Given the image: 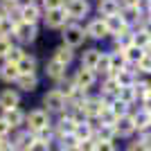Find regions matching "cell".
Masks as SVG:
<instances>
[{
    "instance_id": "cell-20",
    "label": "cell",
    "mask_w": 151,
    "mask_h": 151,
    "mask_svg": "<svg viewBox=\"0 0 151 151\" xmlns=\"http://www.w3.org/2000/svg\"><path fill=\"white\" fill-rule=\"evenodd\" d=\"M34 140H36V138L29 135V133H20L18 138H16V142H14V147H16V149H25L27 151L32 145H34Z\"/></svg>"
},
{
    "instance_id": "cell-41",
    "label": "cell",
    "mask_w": 151,
    "mask_h": 151,
    "mask_svg": "<svg viewBox=\"0 0 151 151\" xmlns=\"http://www.w3.org/2000/svg\"><path fill=\"white\" fill-rule=\"evenodd\" d=\"M45 7H47V9H61L63 0H45Z\"/></svg>"
},
{
    "instance_id": "cell-21",
    "label": "cell",
    "mask_w": 151,
    "mask_h": 151,
    "mask_svg": "<svg viewBox=\"0 0 151 151\" xmlns=\"http://www.w3.org/2000/svg\"><path fill=\"white\" fill-rule=\"evenodd\" d=\"M117 99H122L124 104L135 99V86H120V93H117Z\"/></svg>"
},
{
    "instance_id": "cell-45",
    "label": "cell",
    "mask_w": 151,
    "mask_h": 151,
    "mask_svg": "<svg viewBox=\"0 0 151 151\" xmlns=\"http://www.w3.org/2000/svg\"><path fill=\"white\" fill-rule=\"evenodd\" d=\"M145 106H147V113H151V95L145 97Z\"/></svg>"
},
{
    "instance_id": "cell-24",
    "label": "cell",
    "mask_w": 151,
    "mask_h": 151,
    "mask_svg": "<svg viewBox=\"0 0 151 151\" xmlns=\"http://www.w3.org/2000/svg\"><path fill=\"white\" fill-rule=\"evenodd\" d=\"M133 124H135V129H147V126L151 124V113H147V111L138 113L133 117Z\"/></svg>"
},
{
    "instance_id": "cell-4",
    "label": "cell",
    "mask_w": 151,
    "mask_h": 151,
    "mask_svg": "<svg viewBox=\"0 0 151 151\" xmlns=\"http://www.w3.org/2000/svg\"><path fill=\"white\" fill-rule=\"evenodd\" d=\"M65 18H68V14H65V9H47V16H45V23L50 27H61L63 23H65Z\"/></svg>"
},
{
    "instance_id": "cell-23",
    "label": "cell",
    "mask_w": 151,
    "mask_h": 151,
    "mask_svg": "<svg viewBox=\"0 0 151 151\" xmlns=\"http://www.w3.org/2000/svg\"><path fill=\"white\" fill-rule=\"evenodd\" d=\"M18 86L23 90H34V86H36V77L34 75H18Z\"/></svg>"
},
{
    "instance_id": "cell-8",
    "label": "cell",
    "mask_w": 151,
    "mask_h": 151,
    "mask_svg": "<svg viewBox=\"0 0 151 151\" xmlns=\"http://www.w3.org/2000/svg\"><path fill=\"white\" fill-rule=\"evenodd\" d=\"M14 32L18 34L20 41H32V38L36 36V27L32 25V23H23V20L16 25V29H14Z\"/></svg>"
},
{
    "instance_id": "cell-30",
    "label": "cell",
    "mask_w": 151,
    "mask_h": 151,
    "mask_svg": "<svg viewBox=\"0 0 151 151\" xmlns=\"http://www.w3.org/2000/svg\"><path fill=\"white\" fill-rule=\"evenodd\" d=\"M25 57L23 54V50H18V47H12L9 50V54H7V61H9V65H18V61Z\"/></svg>"
},
{
    "instance_id": "cell-7",
    "label": "cell",
    "mask_w": 151,
    "mask_h": 151,
    "mask_svg": "<svg viewBox=\"0 0 151 151\" xmlns=\"http://www.w3.org/2000/svg\"><path fill=\"white\" fill-rule=\"evenodd\" d=\"M115 131L122 133V135H129V133H133V131H135L133 117H129V115H122V117H117V120H115Z\"/></svg>"
},
{
    "instance_id": "cell-38",
    "label": "cell",
    "mask_w": 151,
    "mask_h": 151,
    "mask_svg": "<svg viewBox=\"0 0 151 151\" xmlns=\"http://www.w3.org/2000/svg\"><path fill=\"white\" fill-rule=\"evenodd\" d=\"M104 90H106V93H120V83H117V79H108Z\"/></svg>"
},
{
    "instance_id": "cell-40",
    "label": "cell",
    "mask_w": 151,
    "mask_h": 151,
    "mask_svg": "<svg viewBox=\"0 0 151 151\" xmlns=\"http://www.w3.org/2000/svg\"><path fill=\"white\" fill-rule=\"evenodd\" d=\"M61 95H65V97H70V95L75 93V88H72V83L70 81H65V83H61V90H59Z\"/></svg>"
},
{
    "instance_id": "cell-46",
    "label": "cell",
    "mask_w": 151,
    "mask_h": 151,
    "mask_svg": "<svg viewBox=\"0 0 151 151\" xmlns=\"http://www.w3.org/2000/svg\"><path fill=\"white\" fill-rule=\"evenodd\" d=\"M142 32H147V34H149V36H151V23H149V25H147V27H145V29H142Z\"/></svg>"
},
{
    "instance_id": "cell-48",
    "label": "cell",
    "mask_w": 151,
    "mask_h": 151,
    "mask_svg": "<svg viewBox=\"0 0 151 151\" xmlns=\"http://www.w3.org/2000/svg\"><path fill=\"white\" fill-rule=\"evenodd\" d=\"M149 45H151V41H149Z\"/></svg>"
},
{
    "instance_id": "cell-12",
    "label": "cell",
    "mask_w": 151,
    "mask_h": 151,
    "mask_svg": "<svg viewBox=\"0 0 151 151\" xmlns=\"http://www.w3.org/2000/svg\"><path fill=\"white\" fill-rule=\"evenodd\" d=\"M104 23H106L108 32H115V34H120L122 29H126V23L122 20V16H117V14H115V16H106Z\"/></svg>"
},
{
    "instance_id": "cell-43",
    "label": "cell",
    "mask_w": 151,
    "mask_h": 151,
    "mask_svg": "<svg viewBox=\"0 0 151 151\" xmlns=\"http://www.w3.org/2000/svg\"><path fill=\"white\" fill-rule=\"evenodd\" d=\"M9 129H12V126H9L5 120H2V117H0V138H2V135H5V133L9 131Z\"/></svg>"
},
{
    "instance_id": "cell-11",
    "label": "cell",
    "mask_w": 151,
    "mask_h": 151,
    "mask_svg": "<svg viewBox=\"0 0 151 151\" xmlns=\"http://www.w3.org/2000/svg\"><path fill=\"white\" fill-rule=\"evenodd\" d=\"M16 106H18V95L16 93H12V90L0 93V108L9 111V108H16Z\"/></svg>"
},
{
    "instance_id": "cell-29",
    "label": "cell",
    "mask_w": 151,
    "mask_h": 151,
    "mask_svg": "<svg viewBox=\"0 0 151 151\" xmlns=\"http://www.w3.org/2000/svg\"><path fill=\"white\" fill-rule=\"evenodd\" d=\"M111 113L115 115V120H117V117H122V115H126V104H124L122 99H115L113 106H111Z\"/></svg>"
},
{
    "instance_id": "cell-5",
    "label": "cell",
    "mask_w": 151,
    "mask_h": 151,
    "mask_svg": "<svg viewBox=\"0 0 151 151\" xmlns=\"http://www.w3.org/2000/svg\"><path fill=\"white\" fill-rule=\"evenodd\" d=\"M27 122H29L32 131H41V129H45V126L50 124V122H47V113H43V111H34V113H29Z\"/></svg>"
},
{
    "instance_id": "cell-32",
    "label": "cell",
    "mask_w": 151,
    "mask_h": 151,
    "mask_svg": "<svg viewBox=\"0 0 151 151\" xmlns=\"http://www.w3.org/2000/svg\"><path fill=\"white\" fill-rule=\"evenodd\" d=\"M95 70H101V72H108L111 70V57H106V54H101L99 61H97V68Z\"/></svg>"
},
{
    "instance_id": "cell-25",
    "label": "cell",
    "mask_w": 151,
    "mask_h": 151,
    "mask_svg": "<svg viewBox=\"0 0 151 151\" xmlns=\"http://www.w3.org/2000/svg\"><path fill=\"white\" fill-rule=\"evenodd\" d=\"M75 138L79 140V142L90 140V126H88V124H77V126H75Z\"/></svg>"
},
{
    "instance_id": "cell-9",
    "label": "cell",
    "mask_w": 151,
    "mask_h": 151,
    "mask_svg": "<svg viewBox=\"0 0 151 151\" xmlns=\"http://www.w3.org/2000/svg\"><path fill=\"white\" fill-rule=\"evenodd\" d=\"M45 106L50 108V111H61L63 108V95L59 93V90H52V93L45 95Z\"/></svg>"
},
{
    "instance_id": "cell-28",
    "label": "cell",
    "mask_w": 151,
    "mask_h": 151,
    "mask_svg": "<svg viewBox=\"0 0 151 151\" xmlns=\"http://www.w3.org/2000/svg\"><path fill=\"white\" fill-rule=\"evenodd\" d=\"M124 54H117V57H111V72H120V70H124Z\"/></svg>"
},
{
    "instance_id": "cell-19",
    "label": "cell",
    "mask_w": 151,
    "mask_h": 151,
    "mask_svg": "<svg viewBox=\"0 0 151 151\" xmlns=\"http://www.w3.org/2000/svg\"><path fill=\"white\" fill-rule=\"evenodd\" d=\"M54 61H59L61 65H65V63L72 61V50H70L68 45H61L57 50V54H54Z\"/></svg>"
},
{
    "instance_id": "cell-3",
    "label": "cell",
    "mask_w": 151,
    "mask_h": 151,
    "mask_svg": "<svg viewBox=\"0 0 151 151\" xmlns=\"http://www.w3.org/2000/svg\"><path fill=\"white\" fill-rule=\"evenodd\" d=\"M63 38H65L68 47H72V45H81L83 43V29H81V27H77V25H70V27H65Z\"/></svg>"
},
{
    "instance_id": "cell-26",
    "label": "cell",
    "mask_w": 151,
    "mask_h": 151,
    "mask_svg": "<svg viewBox=\"0 0 151 151\" xmlns=\"http://www.w3.org/2000/svg\"><path fill=\"white\" fill-rule=\"evenodd\" d=\"M149 41H151V36L147 34V32H138L135 36H133V41H131V45H135V47H145V45H149Z\"/></svg>"
},
{
    "instance_id": "cell-39",
    "label": "cell",
    "mask_w": 151,
    "mask_h": 151,
    "mask_svg": "<svg viewBox=\"0 0 151 151\" xmlns=\"http://www.w3.org/2000/svg\"><path fill=\"white\" fill-rule=\"evenodd\" d=\"M79 151H95V142L93 140H83V142H79Z\"/></svg>"
},
{
    "instance_id": "cell-14",
    "label": "cell",
    "mask_w": 151,
    "mask_h": 151,
    "mask_svg": "<svg viewBox=\"0 0 151 151\" xmlns=\"http://www.w3.org/2000/svg\"><path fill=\"white\" fill-rule=\"evenodd\" d=\"M20 18H23V23H36V18H38V9L34 5H25L23 9H20Z\"/></svg>"
},
{
    "instance_id": "cell-15",
    "label": "cell",
    "mask_w": 151,
    "mask_h": 151,
    "mask_svg": "<svg viewBox=\"0 0 151 151\" xmlns=\"http://www.w3.org/2000/svg\"><path fill=\"white\" fill-rule=\"evenodd\" d=\"M99 50H88L86 54H83V65L81 68H88V70H95L97 68V61H99Z\"/></svg>"
},
{
    "instance_id": "cell-42",
    "label": "cell",
    "mask_w": 151,
    "mask_h": 151,
    "mask_svg": "<svg viewBox=\"0 0 151 151\" xmlns=\"http://www.w3.org/2000/svg\"><path fill=\"white\" fill-rule=\"evenodd\" d=\"M129 151H149V147H147L145 142H138V145H131Z\"/></svg>"
},
{
    "instance_id": "cell-1",
    "label": "cell",
    "mask_w": 151,
    "mask_h": 151,
    "mask_svg": "<svg viewBox=\"0 0 151 151\" xmlns=\"http://www.w3.org/2000/svg\"><path fill=\"white\" fill-rule=\"evenodd\" d=\"M63 9H65V14L72 16V18H83V16L88 14V2H86V0H68Z\"/></svg>"
},
{
    "instance_id": "cell-33",
    "label": "cell",
    "mask_w": 151,
    "mask_h": 151,
    "mask_svg": "<svg viewBox=\"0 0 151 151\" xmlns=\"http://www.w3.org/2000/svg\"><path fill=\"white\" fill-rule=\"evenodd\" d=\"M95 151H115V149H113L111 140H97L95 142Z\"/></svg>"
},
{
    "instance_id": "cell-2",
    "label": "cell",
    "mask_w": 151,
    "mask_h": 151,
    "mask_svg": "<svg viewBox=\"0 0 151 151\" xmlns=\"http://www.w3.org/2000/svg\"><path fill=\"white\" fill-rule=\"evenodd\" d=\"M75 83H77V88H79V90L90 88V86L95 83V72L88 70V68H81L79 72H77V77H75Z\"/></svg>"
},
{
    "instance_id": "cell-6",
    "label": "cell",
    "mask_w": 151,
    "mask_h": 151,
    "mask_svg": "<svg viewBox=\"0 0 151 151\" xmlns=\"http://www.w3.org/2000/svg\"><path fill=\"white\" fill-rule=\"evenodd\" d=\"M79 108L83 111V115H101L106 104H101V99H86Z\"/></svg>"
},
{
    "instance_id": "cell-18",
    "label": "cell",
    "mask_w": 151,
    "mask_h": 151,
    "mask_svg": "<svg viewBox=\"0 0 151 151\" xmlns=\"http://www.w3.org/2000/svg\"><path fill=\"white\" fill-rule=\"evenodd\" d=\"M18 68H16V65H9V63H7V65H2V68H0V77H2V79H5V81H16V79H18Z\"/></svg>"
},
{
    "instance_id": "cell-22",
    "label": "cell",
    "mask_w": 151,
    "mask_h": 151,
    "mask_svg": "<svg viewBox=\"0 0 151 151\" xmlns=\"http://www.w3.org/2000/svg\"><path fill=\"white\" fill-rule=\"evenodd\" d=\"M145 57V52L140 50V47H135V45H129L124 50V59L126 61H135V63H140V59Z\"/></svg>"
},
{
    "instance_id": "cell-35",
    "label": "cell",
    "mask_w": 151,
    "mask_h": 151,
    "mask_svg": "<svg viewBox=\"0 0 151 151\" xmlns=\"http://www.w3.org/2000/svg\"><path fill=\"white\" fill-rule=\"evenodd\" d=\"M115 79H117V83H120V86H131V75H129L126 70H120Z\"/></svg>"
},
{
    "instance_id": "cell-34",
    "label": "cell",
    "mask_w": 151,
    "mask_h": 151,
    "mask_svg": "<svg viewBox=\"0 0 151 151\" xmlns=\"http://www.w3.org/2000/svg\"><path fill=\"white\" fill-rule=\"evenodd\" d=\"M9 50H12V41L7 36H0V57H7Z\"/></svg>"
},
{
    "instance_id": "cell-36",
    "label": "cell",
    "mask_w": 151,
    "mask_h": 151,
    "mask_svg": "<svg viewBox=\"0 0 151 151\" xmlns=\"http://www.w3.org/2000/svg\"><path fill=\"white\" fill-rule=\"evenodd\" d=\"M138 65H140V70H142V72H151V54H147V52H145V57L140 59Z\"/></svg>"
},
{
    "instance_id": "cell-16",
    "label": "cell",
    "mask_w": 151,
    "mask_h": 151,
    "mask_svg": "<svg viewBox=\"0 0 151 151\" xmlns=\"http://www.w3.org/2000/svg\"><path fill=\"white\" fill-rule=\"evenodd\" d=\"M34 65H36V61H34L32 57H27V54H25V57L18 61V65H16V68H18L20 75H34Z\"/></svg>"
},
{
    "instance_id": "cell-31",
    "label": "cell",
    "mask_w": 151,
    "mask_h": 151,
    "mask_svg": "<svg viewBox=\"0 0 151 151\" xmlns=\"http://www.w3.org/2000/svg\"><path fill=\"white\" fill-rule=\"evenodd\" d=\"M14 29H16V23H12L9 18H2V23H0V36H7Z\"/></svg>"
},
{
    "instance_id": "cell-44",
    "label": "cell",
    "mask_w": 151,
    "mask_h": 151,
    "mask_svg": "<svg viewBox=\"0 0 151 151\" xmlns=\"http://www.w3.org/2000/svg\"><path fill=\"white\" fill-rule=\"evenodd\" d=\"M124 5H126V7H138L140 0H124Z\"/></svg>"
},
{
    "instance_id": "cell-13",
    "label": "cell",
    "mask_w": 151,
    "mask_h": 151,
    "mask_svg": "<svg viewBox=\"0 0 151 151\" xmlns=\"http://www.w3.org/2000/svg\"><path fill=\"white\" fill-rule=\"evenodd\" d=\"M99 12H101V16H115V14L120 12V2L117 0H101Z\"/></svg>"
},
{
    "instance_id": "cell-37",
    "label": "cell",
    "mask_w": 151,
    "mask_h": 151,
    "mask_svg": "<svg viewBox=\"0 0 151 151\" xmlns=\"http://www.w3.org/2000/svg\"><path fill=\"white\" fill-rule=\"evenodd\" d=\"M27 151H50V145H47V142H41V140H34V145Z\"/></svg>"
},
{
    "instance_id": "cell-10",
    "label": "cell",
    "mask_w": 151,
    "mask_h": 151,
    "mask_svg": "<svg viewBox=\"0 0 151 151\" xmlns=\"http://www.w3.org/2000/svg\"><path fill=\"white\" fill-rule=\"evenodd\" d=\"M86 34H90L93 38H104L108 34V27H106L104 20H93L88 25V29H86Z\"/></svg>"
},
{
    "instance_id": "cell-47",
    "label": "cell",
    "mask_w": 151,
    "mask_h": 151,
    "mask_svg": "<svg viewBox=\"0 0 151 151\" xmlns=\"http://www.w3.org/2000/svg\"><path fill=\"white\" fill-rule=\"evenodd\" d=\"M2 18H5V16H2V14H0V23H2Z\"/></svg>"
},
{
    "instance_id": "cell-17",
    "label": "cell",
    "mask_w": 151,
    "mask_h": 151,
    "mask_svg": "<svg viewBox=\"0 0 151 151\" xmlns=\"http://www.w3.org/2000/svg\"><path fill=\"white\" fill-rule=\"evenodd\" d=\"M2 120L9 126H18L20 122H23V113H20L18 108H9V111H5V117H2Z\"/></svg>"
},
{
    "instance_id": "cell-27",
    "label": "cell",
    "mask_w": 151,
    "mask_h": 151,
    "mask_svg": "<svg viewBox=\"0 0 151 151\" xmlns=\"http://www.w3.org/2000/svg\"><path fill=\"white\" fill-rule=\"evenodd\" d=\"M63 68H65V65H61L59 61H50L47 63V75L54 77V79H59V77L63 75Z\"/></svg>"
}]
</instances>
